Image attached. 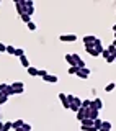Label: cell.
<instances>
[{"label": "cell", "mask_w": 116, "mask_h": 131, "mask_svg": "<svg viewBox=\"0 0 116 131\" xmlns=\"http://www.w3.org/2000/svg\"><path fill=\"white\" fill-rule=\"evenodd\" d=\"M75 75L78 77V79H88V77H90V69L88 67H78V71H77V74H75Z\"/></svg>", "instance_id": "cell-1"}, {"label": "cell", "mask_w": 116, "mask_h": 131, "mask_svg": "<svg viewBox=\"0 0 116 131\" xmlns=\"http://www.w3.org/2000/svg\"><path fill=\"white\" fill-rule=\"evenodd\" d=\"M85 51H87V54H90L92 57H98V56H100V52L97 51V48H95L93 44H85Z\"/></svg>", "instance_id": "cell-2"}, {"label": "cell", "mask_w": 116, "mask_h": 131, "mask_svg": "<svg viewBox=\"0 0 116 131\" xmlns=\"http://www.w3.org/2000/svg\"><path fill=\"white\" fill-rule=\"evenodd\" d=\"M59 39L62 43H74V41H77V36L75 35H61Z\"/></svg>", "instance_id": "cell-3"}, {"label": "cell", "mask_w": 116, "mask_h": 131, "mask_svg": "<svg viewBox=\"0 0 116 131\" xmlns=\"http://www.w3.org/2000/svg\"><path fill=\"white\" fill-rule=\"evenodd\" d=\"M100 112L101 110H98V108H87V115H88V118H92V120H97Z\"/></svg>", "instance_id": "cell-4"}, {"label": "cell", "mask_w": 116, "mask_h": 131, "mask_svg": "<svg viewBox=\"0 0 116 131\" xmlns=\"http://www.w3.org/2000/svg\"><path fill=\"white\" fill-rule=\"evenodd\" d=\"M15 7H16V12H18L20 15H21V13H26V0H21V2L15 3Z\"/></svg>", "instance_id": "cell-5"}, {"label": "cell", "mask_w": 116, "mask_h": 131, "mask_svg": "<svg viewBox=\"0 0 116 131\" xmlns=\"http://www.w3.org/2000/svg\"><path fill=\"white\" fill-rule=\"evenodd\" d=\"M11 85H13V89H15L16 93H23L25 92V84H23V82H11Z\"/></svg>", "instance_id": "cell-6"}, {"label": "cell", "mask_w": 116, "mask_h": 131, "mask_svg": "<svg viewBox=\"0 0 116 131\" xmlns=\"http://www.w3.org/2000/svg\"><path fill=\"white\" fill-rule=\"evenodd\" d=\"M85 118H88V115H87V108H84V106H82V108L77 112V120H78V121H84Z\"/></svg>", "instance_id": "cell-7"}, {"label": "cell", "mask_w": 116, "mask_h": 131, "mask_svg": "<svg viewBox=\"0 0 116 131\" xmlns=\"http://www.w3.org/2000/svg\"><path fill=\"white\" fill-rule=\"evenodd\" d=\"M59 100L62 102V106H64V108H69L70 110V103H69V100H67V95H65V93H59Z\"/></svg>", "instance_id": "cell-8"}, {"label": "cell", "mask_w": 116, "mask_h": 131, "mask_svg": "<svg viewBox=\"0 0 116 131\" xmlns=\"http://www.w3.org/2000/svg\"><path fill=\"white\" fill-rule=\"evenodd\" d=\"M74 59H75V64H77V67H87V66H85V61L84 59H82V57L80 56H78L77 54V52H74Z\"/></svg>", "instance_id": "cell-9"}, {"label": "cell", "mask_w": 116, "mask_h": 131, "mask_svg": "<svg viewBox=\"0 0 116 131\" xmlns=\"http://www.w3.org/2000/svg\"><path fill=\"white\" fill-rule=\"evenodd\" d=\"M43 80H44V82H51V84H56V82L59 80V79H57V75H52V74H46V75L43 77Z\"/></svg>", "instance_id": "cell-10"}, {"label": "cell", "mask_w": 116, "mask_h": 131, "mask_svg": "<svg viewBox=\"0 0 116 131\" xmlns=\"http://www.w3.org/2000/svg\"><path fill=\"white\" fill-rule=\"evenodd\" d=\"M82 41H84V44H95V41H97V36H93V35H87Z\"/></svg>", "instance_id": "cell-11"}, {"label": "cell", "mask_w": 116, "mask_h": 131, "mask_svg": "<svg viewBox=\"0 0 116 131\" xmlns=\"http://www.w3.org/2000/svg\"><path fill=\"white\" fill-rule=\"evenodd\" d=\"M92 108L103 110V100H101V98H95V100H93V106H92Z\"/></svg>", "instance_id": "cell-12"}, {"label": "cell", "mask_w": 116, "mask_h": 131, "mask_svg": "<svg viewBox=\"0 0 116 131\" xmlns=\"http://www.w3.org/2000/svg\"><path fill=\"white\" fill-rule=\"evenodd\" d=\"M64 59L67 61V64H69V66H77V64H75V59H74V54H65V56H64Z\"/></svg>", "instance_id": "cell-13"}, {"label": "cell", "mask_w": 116, "mask_h": 131, "mask_svg": "<svg viewBox=\"0 0 116 131\" xmlns=\"http://www.w3.org/2000/svg\"><path fill=\"white\" fill-rule=\"evenodd\" d=\"M93 46H95V48H97V51H98V52H100V56H101V52H103V49H105V48H103V44H101V39H98V38H97V41H95V44H93Z\"/></svg>", "instance_id": "cell-14"}, {"label": "cell", "mask_w": 116, "mask_h": 131, "mask_svg": "<svg viewBox=\"0 0 116 131\" xmlns=\"http://www.w3.org/2000/svg\"><path fill=\"white\" fill-rule=\"evenodd\" d=\"M38 71H39V69L33 67V66H30V67H28V74H30L31 77H38Z\"/></svg>", "instance_id": "cell-15"}, {"label": "cell", "mask_w": 116, "mask_h": 131, "mask_svg": "<svg viewBox=\"0 0 116 131\" xmlns=\"http://www.w3.org/2000/svg\"><path fill=\"white\" fill-rule=\"evenodd\" d=\"M3 92H5L8 97H10V95H15V93H16V92H15V89H13V85H7V89L3 90Z\"/></svg>", "instance_id": "cell-16"}, {"label": "cell", "mask_w": 116, "mask_h": 131, "mask_svg": "<svg viewBox=\"0 0 116 131\" xmlns=\"http://www.w3.org/2000/svg\"><path fill=\"white\" fill-rule=\"evenodd\" d=\"M20 62H21V66H23V67H30V61H28V57L26 56H21V57H20Z\"/></svg>", "instance_id": "cell-17"}, {"label": "cell", "mask_w": 116, "mask_h": 131, "mask_svg": "<svg viewBox=\"0 0 116 131\" xmlns=\"http://www.w3.org/2000/svg\"><path fill=\"white\" fill-rule=\"evenodd\" d=\"M8 102V95L5 92H0V105H5Z\"/></svg>", "instance_id": "cell-18"}, {"label": "cell", "mask_w": 116, "mask_h": 131, "mask_svg": "<svg viewBox=\"0 0 116 131\" xmlns=\"http://www.w3.org/2000/svg\"><path fill=\"white\" fill-rule=\"evenodd\" d=\"M20 18H21L23 23H30L31 21V15H28V13H21V15H20Z\"/></svg>", "instance_id": "cell-19"}, {"label": "cell", "mask_w": 116, "mask_h": 131, "mask_svg": "<svg viewBox=\"0 0 116 131\" xmlns=\"http://www.w3.org/2000/svg\"><path fill=\"white\" fill-rule=\"evenodd\" d=\"M23 125H25V121L21 120V118H20V120H15V121H13V129H18V128H21Z\"/></svg>", "instance_id": "cell-20"}, {"label": "cell", "mask_w": 116, "mask_h": 131, "mask_svg": "<svg viewBox=\"0 0 116 131\" xmlns=\"http://www.w3.org/2000/svg\"><path fill=\"white\" fill-rule=\"evenodd\" d=\"M3 131H10V129H13V123L11 121H5L3 123V128H2Z\"/></svg>", "instance_id": "cell-21"}, {"label": "cell", "mask_w": 116, "mask_h": 131, "mask_svg": "<svg viewBox=\"0 0 116 131\" xmlns=\"http://www.w3.org/2000/svg\"><path fill=\"white\" fill-rule=\"evenodd\" d=\"M82 106H84V108H92L93 100H82Z\"/></svg>", "instance_id": "cell-22"}, {"label": "cell", "mask_w": 116, "mask_h": 131, "mask_svg": "<svg viewBox=\"0 0 116 131\" xmlns=\"http://www.w3.org/2000/svg\"><path fill=\"white\" fill-rule=\"evenodd\" d=\"M114 89H116V84H114V82H110V84L105 87V92H113Z\"/></svg>", "instance_id": "cell-23"}, {"label": "cell", "mask_w": 116, "mask_h": 131, "mask_svg": "<svg viewBox=\"0 0 116 131\" xmlns=\"http://www.w3.org/2000/svg\"><path fill=\"white\" fill-rule=\"evenodd\" d=\"M82 123V126H93V120L92 118H85L84 121H80Z\"/></svg>", "instance_id": "cell-24"}, {"label": "cell", "mask_w": 116, "mask_h": 131, "mask_svg": "<svg viewBox=\"0 0 116 131\" xmlns=\"http://www.w3.org/2000/svg\"><path fill=\"white\" fill-rule=\"evenodd\" d=\"M101 125H103V120H100V118H97V120H93V126L97 129H100L101 128Z\"/></svg>", "instance_id": "cell-25"}, {"label": "cell", "mask_w": 116, "mask_h": 131, "mask_svg": "<svg viewBox=\"0 0 116 131\" xmlns=\"http://www.w3.org/2000/svg\"><path fill=\"white\" fill-rule=\"evenodd\" d=\"M77 71H78V67H77V66H70L67 72L70 74V75H75V74H77Z\"/></svg>", "instance_id": "cell-26"}, {"label": "cell", "mask_w": 116, "mask_h": 131, "mask_svg": "<svg viewBox=\"0 0 116 131\" xmlns=\"http://www.w3.org/2000/svg\"><path fill=\"white\" fill-rule=\"evenodd\" d=\"M105 61H106V62H108V64H113V62H114V61H116V56H114V54H110V56H108V57H106V59H105Z\"/></svg>", "instance_id": "cell-27"}, {"label": "cell", "mask_w": 116, "mask_h": 131, "mask_svg": "<svg viewBox=\"0 0 116 131\" xmlns=\"http://www.w3.org/2000/svg\"><path fill=\"white\" fill-rule=\"evenodd\" d=\"M26 26H28V30H30V31H34L36 28H38V26H36V23H33V21H30V23H26Z\"/></svg>", "instance_id": "cell-28"}, {"label": "cell", "mask_w": 116, "mask_h": 131, "mask_svg": "<svg viewBox=\"0 0 116 131\" xmlns=\"http://www.w3.org/2000/svg\"><path fill=\"white\" fill-rule=\"evenodd\" d=\"M106 49L110 51V54H114V56H116V46H114V44H110Z\"/></svg>", "instance_id": "cell-29"}, {"label": "cell", "mask_w": 116, "mask_h": 131, "mask_svg": "<svg viewBox=\"0 0 116 131\" xmlns=\"http://www.w3.org/2000/svg\"><path fill=\"white\" fill-rule=\"evenodd\" d=\"M82 131H98L95 126H82Z\"/></svg>", "instance_id": "cell-30"}, {"label": "cell", "mask_w": 116, "mask_h": 131, "mask_svg": "<svg viewBox=\"0 0 116 131\" xmlns=\"http://www.w3.org/2000/svg\"><path fill=\"white\" fill-rule=\"evenodd\" d=\"M15 56H18V57H21V56H25V49H21V48H18V49H16V52H15Z\"/></svg>", "instance_id": "cell-31"}, {"label": "cell", "mask_w": 116, "mask_h": 131, "mask_svg": "<svg viewBox=\"0 0 116 131\" xmlns=\"http://www.w3.org/2000/svg\"><path fill=\"white\" fill-rule=\"evenodd\" d=\"M7 52H8V54H15V52H16V48H13V46H7Z\"/></svg>", "instance_id": "cell-32"}, {"label": "cell", "mask_w": 116, "mask_h": 131, "mask_svg": "<svg viewBox=\"0 0 116 131\" xmlns=\"http://www.w3.org/2000/svg\"><path fill=\"white\" fill-rule=\"evenodd\" d=\"M101 128H105V129H111V123H110V121H103Z\"/></svg>", "instance_id": "cell-33"}, {"label": "cell", "mask_w": 116, "mask_h": 131, "mask_svg": "<svg viewBox=\"0 0 116 131\" xmlns=\"http://www.w3.org/2000/svg\"><path fill=\"white\" fill-rule=\"evenodd\" d=\"M46 74H48L46 69H39V71H38V77H44Z\"/></svg>", "instance_id": "cell-34"}, {"label": "cell", "mask_w": 116, "mask_h": 131, "mask_svg": "<svg viewBox=\"0 0 116 131\" xmlns=\"http://www.w3.org/2000/svg\"><path fill=\"white\" fill-rule=\"evenodd\" d=\"M26 13L33 15V13H34V7H26Z\"/></svg>", "instance_id": "cell-35"}, {"label": "cell", "mask_w": 116, "mask_h": 131, "mask_svg": "<svg viewBox=\"0 0 116 131\" xmlns=\"http://www.w3.org/2000/svg\"><path fill=\"white\" fill-rule=\"evenodd\" d=\"M67 100H69V103H74L75 102V95H67Z\"/></svg>", "instance_id": "cell-36"}, {"label": "cell", "mask_w": 116, "mask_h": 131, "mask_svg": "<svg viewBox=\"0 0 116 131\" xmlns=\"http://www.w3.org/2000/svg\"><path fill=\"white\" fill-rule=\"evenodd\" d=\"M101 56H103V57H105V59H106V57H108V56H110V51H108V49H103V52H101Z\"/></svg>", "instance_id": "cell-37"}, {"label": "cell", "mask_w": 116, "mask_h": 131, "mask_svg": "<svg viewBox=\"0 0 116 131\" xmlns=\"http://www.w3.org/2000/svg\"><path fill=\"white\" fill-rule=\"evenodd\" d=\"M0 52H7V46L3 43H0Z\"/></svg>", "instance_id": "cell-38"}, {"label": "cell", "mask_w": 116, "mask_h": 131, "mask_svg": "<svg viewBox=\"0 0 116 131\" xmlns=\"http://www.w3.org/2000/svg\"><path fill=\"white\" fill-rule=\"evenodd\" d=\"M23 128H25V131H30V129H31V125H28V123H25V125H23Z\"/></svg>", "instance_id": "cell-39"}, {"label": "cell", "mask_w": 116, "mask_h": 131, "mask_svg": "<svg viewBox=\"0 0 116 131\" xmlns=\"http://www.w3.org/2000/svg\"><path fill=\"white\" fill-rule=\"evenodd\" d=\"M7 85H8V84H0V92H3V90L7 89Z\"/></svg>", "instance_id": "cell-40"}, {"label": "cell", "mask_w": 116, "mask_h": 131, "mask_svg": "<svg viewBox=\"0 0 116 131\" xmlns=\"http://www.w3.org/2000/svg\"><path fill=\"white\" fill-rule=\"evenodd\" d=\"M98 131H111V129H105V128H100Z\"/></svg>", "instance_id": "cell-41"}, {"label": "cell", "mask_w": 116, "mask_h": 131, "mask_svg": "<svg viewBox=\"0 0 116 131\" xmlns=\"http://www.w3.org/2000/svg\"><path fill=\"white\" fill-rule=\"evenodd\" d=\"M11 2H15V3H18V2H21V0H11Z\"/></svg>", "instance_id": "cell-42"}, {"label": "cell", "mask_w": 116, "mask_h": 131, "mask_svg": "<svg viewBox=\"0 0 116 131\" xmlns=\"http://www.w3.org/2000/svg\"><path fill=\"white\" fill-rule=\"evenodd\" d=\"M2 128H3V123H2V121H0V129H2Z\"/></svg>", "instance_id": "cell-43"}, {"label": "cell", "mask_w": 116, "mask_h": 131, "mask_svg": "<svg viewBox=\"0 0 116 131\" xmlns=\"http://www.w3.org/2000/svg\"><path fill=\"white\" fill-rule=\"evenodd\" d=\"M113 31H116V25H114V26H113Z\"/></svg>", "instance_id": "cell-44"}, {"label": "cell", "mask_w": 116, "mask_h": 131, "mask_svg": "<svg viewBox=\"0 0 116 131\" xmlns=\"http://www.w3.org/2000/svg\"><path fill=\"white\" fill-rule=\"evenodd\" d=\"M114 38H116V31H114Z\"/></svg>", "instance_id": "cell-45"}, {"label": "cell", "mask_w": 116, "mask_h": 131, "mask_svg": "<svg viewBox=\"0 0 116 131\" xmlns=\"http://www.w3.org/2000/svg\"><path fill=\"white\" fill-rule=\"evenodd\" d=\"M0 2H2V0H0Z\"/></svg>", "instance_id": "cell-46"}, {"label": "cell", "mask_w": 116, "mask_h": 131, "mask_svg": "<svg viewBox=\"0 0 116 131\" xmlns=\"http://www.w3.org/2000/svg\"><path fill=\"white\" fill-rule=\"evenodd\" d=\"M114 62H116V61H114Z\"/></svg>", "instance_id": "cell-47"}, {"label": "cell", "mask_w": 116, "mask_h": 131, "mask_svg": "<svg viewBox=\"0 0 116 131\" xmlns=\"http://www.w3.org/2000/svg\"><path fill=\"white\" fill-rule=\"evenodd\" d=\"M13 131H15V129H13Z\"/></svg>", "instance_id": "cell-48"}]
</instances>
